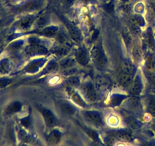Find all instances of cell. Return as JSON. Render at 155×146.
Instances as JSON below:
<instances>
[{"label":"cell","instance_id":"44dd1931","mask_svg":"<svg viewBox=\"0 0 155 146\" xmlns=\"http://www.w3.org/2000/svg\"><path fill=\"white\" fill-rule=\"evenodd\" d=\"M67 83L70 85V86H78L80 83V78L76 76H71L67 81Z\"/></svg>","mask_w":155,"mask_h":146},{"label":"cell","instance_id":"4dcf8cb0","mask_svg":"<svg viewBox=\"0 0 155 146\" xmlns=\"http://www.w3.org/2000/svg\"><path fill=\"white\" fill-rule=\"evenodd\" d=\"M22 123L24 126H28L29 124H30V120H28V118H26V119H24V120H23Z\"/></svg>","mask_w":155,"mask_h":146},{"label":"cell","instance_id":"5bb4252c","mask_svg":"<svg viewBox=\"0 0 155 146\" xmlns=\"http://www.w3.org/2000/svg\"><path fill=\"white\" fill-rule=\"evenodd\" d=\"M21 107H22V105L20 102H14L8 106L7 109H6V113L8 114L17 113L21 110Z\"/></svg>","mask_w":155,"mask_h":146},{"label":"cell","instance_id":"603a6c76","mask_svg":"<svg viewBox=\"0 0 155 146\" xmlns=\"http://www.w3.org/2000/svg\"><path fill=\"white\" fill-rule=\"evenodd\" d=\"M40 62H32L27 68V71H36V68H39V65Z\"/></svg>","mask_w":155,"mask_h":146},{"label":"cell","instance_id":"ffe728a7","mask_svg":"<svg viewBox=\"0 0 155 146\" xmlns=\"http://www.w3.org/2000/svg\"><path fill=\"white\" fill-rule=\"evenodd\" d=\"M147 108L148 112L155 116V100L153 99H149L147 102Z\"/></svg>","mask_w":155,"mask_h":146},{"label":"cell","instance_id":"1f68e13d","mask_svg":"<svg viewBox=\"0 0 155 146\" xmlns=\"http://www.w3.org/2000/svg\"><path fill=\"white\" fill-rule=\"evenodd\" d=\"M142 146H155V144H153V143H151V142H145V143H144Z\"/></svg>","mask_w":155,"mask_h":146},{"label":"cell","instance_id":"52a82bcc","mask_svg":"<svg viewBox=\"0 0 155 146\" xmlns=\"http://www.w3.org/2000/svg\"><path fill=\"white\" fill-rule=\"evenodd\" d=\"M67 91H68V94H69L71 98L74 100V102H75L76 103H77V104L80 105V106H86V103H85L84 100L80 97V95L78 93L76 92V91H74V90H73L71 88H68Z\"/></svg>","mask_w":155,"mask_h":146},{"label":"cell","instance_id":"ac0fdd59","mask_svg":"<svg viewBox=\"0 0 155 146\" xmlns=\"http://www.w3.org/2000/svg\"><path fill=\"white\" fill-rule=\"evenodd\" d=\"M124 68L125 70L126 73H128V74H133V72L135 71V67L132 62H130V61H125L124 63Z\"/></svg>","mask_w":155,"mask_h":146},{"label":"cell","instance_id":"6da1fadb","mask_svg":"<svg viewBox=\"0 0 155 146\" xmlns=\"http://www.w3.org/2000/svg\"><path fill=\"white\" fill-rule=\"evenodd\" d=\"M91 56H92V60L95 62V65L99 67H104L107 62L103 50H101V48L98 47H95L92 49V52H91Z\"/></svg>","mask_w":155,"mask_h":146},{"label":"cell","instance_id":"f546056e","mask_svg":"<svg viewBox=\"0 0 155 146\" xmlns=\"http://www.w3.org/2000/svg\"><path fill=\"white\" fill-rule=\"evenodd\" d=\"M74 2V0H64V5L66 7H71Z\"/></svg>","mask_w":155,"mask_h":146},{"label":"cell","instance_id":"8992f818","mask_svg":"<svg viewBox=\"0 0 155 146\" xmlns=\"http://www.w3.org/2000/svg\"><path fill=\"white\" fill-rule=\"evenodd\" d=\"M76 59L82 65H86L89 62V55L85 48H80L76 53Z\"/></svg>","mask_w":155,"mask_h":146},{"label":"cell","instance_id":"d6a6232c","mask_svg":"<svg viewBox=\"0 0 155 146\" xmlns=\"http://www.w3.org/2000/svg\"><path fill=\"white\" fill-rule=\"evenodd\" d=\"M92 146H98V144H95H95H92Z\"/></svg>","mask_w":155,"mask_h":146},{"label":"cell","instance_id":"277c9868","mask_svg":"<svg viewBox=\"0 0 155 146\" xmlns=\"http://www.w3.org/2000/svg\"><path fill=\"white\" fill-rule=\"evenodd\" d=\"M39 110L42 113L47 126H49V127H53L54 126H55L56 119L51 111L46 109V108L42 107H42H39Z\"/></svg>","mask_w":155,"mask_h":146},{"label":"cell","instance_id":"d4e9b609","mask_svg":"<svg viewBox=\"0 0 155 146\" xmlns=\"http://www.w3.org/2000/svg\"><path fill=\"white\" fill-rule=\"evenodd\" d=\"M54 53L58 55V56H64V55L68 53V50L66 48H64V47H58L55 50Z\"/></svg>","mask_w":155,"mask_h":146},{"label":"cell","instance_id":"4fadbf2b","mask_svg":"<svg viewBox=\"0 0 155 146\" xmlns=\"http://www.w3.org/2000/svg\"><path fill=\"white\" fill-rule=\"evenodd\" d=\"M60 106L64 113L67 114V115H72L75 112V108L73 106V105L68 103V102H63V103H61Z\"/></svg>","mask_w":155,"mask_h":146},{"label":"cell","instance_id":"5b68a950","mask_svg":"<svg viewBox=\"0 0 155 146\" xmlns=\"http://www.w3.org/2000/svg\"><path fill=\"white\" fill-rule=\"evenodd\" d=\"M27 51L29 54L34 56V55H42L45 54L47 53V50L45 47H43L41 44L37 43H32L28 48L27 49Z\"/></svg>","mask_w":155,"mask_h":146},{"label":"cell","instance_id":"83f0119b","mask_svg":"<svg viewBox=\"0 0 155 146\" xmlns=\"http://www.w3.org/2000/svg\"><path fill=\"white\" fill-rule=\"evenodd\" d=\"M86 132H87L88 135L92 138V139H97V133H95L93 130L92 129H86Z\"/></svg>","mask_w":155,"mask_h":146},{"label":"cell","instance_id":"9a60e30c","mask_svg":"<svg viewBox=\"0 0 155 146\" xmlns=\"http://www.w3.org/2000/svg\"><path fill=\"white\" fill-rule=\"evenodd\" d=\"M61 137V132L58 130H54L50 133L49 136H48V141L52 144H56L60 141Z\"/></svg>","mask_w":155,"mask_h":146},{"label":"cell","instance_id":"f1b7e54d","mask_svg":"<svg viewBox=\"0 0 155 146\" xmlns=\"http://www.w3.org/2000/svg\"><path fill=\"white\" fill-rule=\"evenodd\" d=\"M10 82L11 81L9 80V79H7V78L0 79V88H2V87L6 86V85H8Z\"/></svg>","mask_w":155,"mask_h":146},{"label":"cell","instance_id":"7a4b0ae2","mask_svg":"<svg viewBox=\"0 0 155 146\" xmlns=\"http://www.w3.org/2000/svg\"><path fill=\"white\" fill-rule=\"evenodd\" d=\"M83 115L86 121L91 124L95 126H100L102 125V119L101 115L96 111H86Z\"/></svg>","mask_w":155,"mask_h":146},{"label":"cell","instance_id":"e0dca14e","mask_svg":"<svg viewBox=\"0 0 155 146\" xmlns=\"http://www.w3.org/2000/svg\"><path fill=\"white\" fill-rule=\"evenodd\" d=\"M33 22V18H26L24 19L21 20L20 21L19 26L22 29H27L32 25Z\"/></svg>","mask_w":155,"mask_h":146},{"label":"cell","instance_id":"d6986e66","mask_svg":"<svg viewBox=\"0 0 155 146\" xmlns=\"http://www.w3.org/2000/svg\"><path fill=\"white\" fill-rule=\"evenodd\" d=\"M124 98H125V96L120 95V94H114V95L111 97V99H110V104L116 106V105L120 104V103L123 101V100H124Z\"/></svg>","mask_w":155,"mask_h":146},{"label":"cell","instance_id":"836d02e7","mask_svg":"<svg viewBox=\"0 0 155 146\" xmlns=\"http://www.w3.org/2000/svg\"><path fill=\"white\" fill-rule=\"evenodd\" d=\"M122 1H124V2H127V1H128V0H122Z\"/></svg>","mask_w":155,"mask_h":146},{"label":"cell","instance_id":"30bf717a","mask_svg":"<svg viewBox=\"0 0 155 146\" xmlns=\"http://www.w3.org/2000/svg\"><path fill=\"white\" fill-rule=\"evenodd\" d=\"M120 82L124 87L130 86L133 84V76H132L131 74H128V73L125 72L120 76Z\"/></svg>","mask_w":155,"mask_h":146},{"label":"cell","instance_id":"484cf974","mask_svg":"<svg viewBox=\"0 0 155 146\" xmlns=\"http://www.w3.org/2000/svg\"><path fill=\"white\" fill-rule=\"evenodd\" d=\"M72 64H73V62L71 60V59H66V60L63 61L61 65V66L64 67V68H68L72 67Z\"/></svg>","mask_w":155,"mask_h":146},{"label":"cell","instance_id":"8fae6325","mask_svg":"<svg viewBox=\"0 0 155 146\" xmlns=\"http://www.w3.org/2000/svg\"><path fill=\"white\" fill-rule=\"evenodd\" d=\"M114 136L117 139L121 140L123 141H130L132 139V136L129 132L126 131H118L114 132Z\"/></svg>","mask_w":155,"mask_h":146},{"label":"cell","instance_id":"cb8c5ba5","mask_svg":"<svg viewBox=\"0 0 155 146\" xmlns=\"http://www.w3.org/2000/svg\"><path fill=\"white\" fill-rule=\"evenodd\" d=\"M123 36H124V40H125L126 43H127L128 44L131 43L132 38H131V36H130V33H129L128 30H124V31H123Z\"/></svg>","mask_w":155,"mask_h":146},{"label":"cell","instance_id":"7c38bea8","mask_svg":"<svg viewBox=\"0 0 155 146\" xmlns=\"http://www.w3.org/2000/svg\"><path fill=\"white\" fill-rule=\"evenodd\" d=\"M142 89V83L139 77L133 82L131 85V92L134 94H139Z\"/></svg>","mask_w":155,"mask_h":146},{"label":"cell","instance_id":"4316f807","mask_svg":"<svg viewBox=\"0 0 155 146\" xmlns=\"http://www.w3.org/2000/svg\"><path fill=\"white\" fill-rule=\"evenodd\" d=\"M130 103V106L131 108H133V109H136L139 106V103H138V101L136 100V99H131L129 102Z\"/></svg>","mask_w":155,"mask_h":146},{"label":"cell","instance_id":"9c48e42d","mask_svg":"<svg viewBox=\"0 0 155 146\" xmlns=\"http://www.w3.org/2000/svg\"><path fill=\"white\" fill-rule=\"evenodd\" d=\"M41 2L39 1H30L26 3L25 5L22 6V7L20 9L21 11H32L34 10V9H37L40 6Z\"/></svg>","mask_w":155,"mask_h":146},{"label":"cell","instance_id":"3957f363","mask_svg":"<svg viewBox=\"0 0 155 146\" xmlns=\"http://www.w3.org/2000/svg\"><path fill=\"white\" fill-rule=\"evenodd\" d=\"M82 91L86 99L89 101H95L97 99V93L95 88L90 82H86L82 86Z\"/></svg>","mask_w":155,"mask_h":146},{"label":"cell","instance_id":"7402d4cb","mask_svg":"<svg viewBox=\"0 0 155 146\" xmlns=\"http://www.w3.org/2000/svg\"><path fill=\"white\" fill-rule=\"evenodd\" d=\"M127 123L129 124V126H131V127L133 128V129H137L138 126H139L138 123H136V120H135L133 117H130V116L127 117Z\"/></svg>","mask_w":155,"mask_h":146},{"label":"cell","instance_id":"2e32d148","mask_svg":"<svg viewBox=\"0 0 155 146\" xmlns=\"http://www.w3.org/2000/svg\"><path fill=\"white\" fill-rule=\"evenodd\" d=\"M58 30V27H55V26H49V27L43 29V30H42V33L45 35V36H54V35H55Z\"/></svg>","mask_w":155,"mask_h":146},{"label":"cell","instance_id":"ba28073f","mask_svg":"<svg viewBox=\"0 0 155 146\" xmlns=\"http://www.w3.org/2000/svg\"><path fill=\"white\" fill-rule=\"evenodd\" d=\"M67 27H68V31H69L70 35H71V38L75 41H80L81 39V34L80 32L75 26L73 25L72 24H67Z\"/></svg>","mask_w":155,"mask_h":146}]
</instances>
